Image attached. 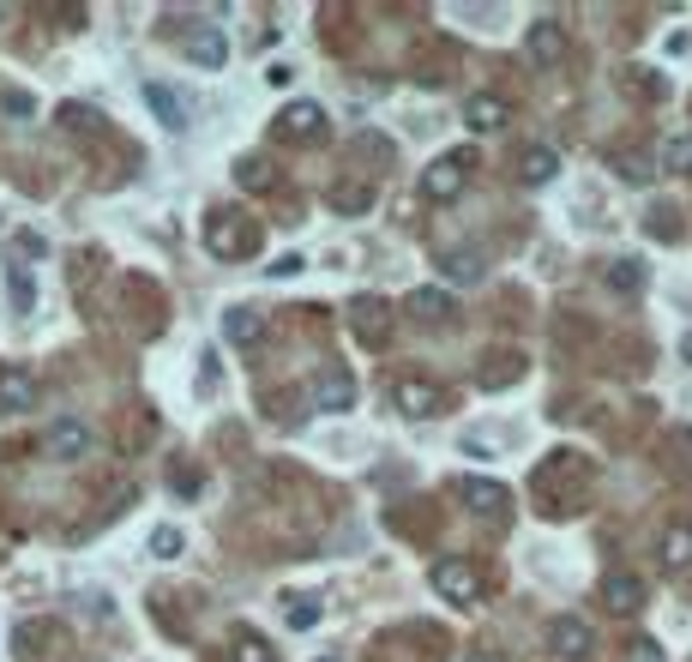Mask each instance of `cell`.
<instances>
[{"label":"cell","instance_id":"52a82bcc","mask_svg":"<svg viewBox=\"0 0 692 662\" xmlns=\"http://www.w3.org/2000/svg\"><path fill=\"white\" fill-rule=\"evenodd\" d=\"M350 325H355V338L374 344V350L392 338V320H386V301H379V296H362V301H355V308H350Z\"/></svg>","mask_w":692,"mask_h":662},{"label":"cell","instance_id":"3957f363","mask_svg":"<svg viewBox=\"0 0 692 662\" xmlns=\"http://www.w3.org/2000/svg\"><path fill=\"white\" fill-rule=\"evenodd\" d=\"M464 175H470V157L452 151V157H433L428 170H422V193L433 199V205H445V199L464 193Z\"/></svg>","mask_w":692,"mask_h":662},{"label":"cell","instance_id":"836d02e7","mask_svg":"<svg viewBox=\"0 0 692 662\" xmlns=\"http://www.w3.org/2000/svg\"><path fill=\"white\" fill-rule=\"evenodd\" d=\"M464 662H500V657H494V650H470Z\"/></svg>","mask_w":692,"mask_h":662},{"label":"cell","instance_id":"9a60e30c","mask_svg":"<svg viewBox=\"0 0 692 662\" xmlns=\"http://www.w3.org/2000/svg\"><path fill=\"white\" fill-rule=\"evenodd\" d=\"M223 338L248 350V344H260V338H265V320H260L253 308H223Z\"/></svg>","mask_w":692,"mask_h":662},{"label":"cell","instance_id":"e0dca14e","mask_svg":"<svg viewBox=\"0 0 692 662\" xmlns=\"http://www.w3.org/2000/svg\"><path fill=\"white\" fill-rule=\"evenodd\" d=\"M314 403H319V410H350V403H355V379L331 367L326 379H314Z\"/></svg>","mask_w":692,"mask_h":662},{"label":"cell","instance_id":"6da1fadb","mask_svg":"<svg viewBox=\"0 0 692 662\" xmlns=\"http://www.w3.org/2000/svg\"><path fill=\"white\" fill-rule=\"evenodd\" d=\"M205 247L217 253V260H241V253H253V229L241 211H211L205 223Z\"/></svg>","mask_w":692,"mask_h":662},{"label":"cell","instance_id":"e575fe53","mask_svg":"<svg viewBox=\"0 0 692 662\" xmlns=\"http://www.w3.org/2000/svg\"><path fill=\"white\" fill-rule=\"evenodd\" d=\"M680 355H687V362H692V332H687V344H680Z\"/></svg>","mask_w":692,"mask_h":662},{"label":"cell","instance_id":"1f68e13d","mask_svg":"<svg viewBox=\"0 0 692 662\" xmlns=\"http://www.w3.org/2000/svg\"><path fill=\"white\" fill-rule=\"evenodd\" d=\"M0 109H7V115H30V109H37V103H30L25 91H7V97H0Z\"/></svg>","mask_w":692,"mask_h":662},{"label":"cell","instance_id":"30bf717a","mask_svg":"<svg viewBox=\"0 0 692 662\" xmlns=\"http://www.w3.org/2000/svg\"><path fill=\"white\" fill-rule=\"evenodd\" d=\"M549 638H554V650H561L566 662H584L590 645H596V638H590V626L578 621V614H561V621L549 626Z\"/></svg>","mask_w":692,"mask_h":662},{"label":"cell","instance_id":"44dd1931","mask_svg":"<svg viewBox=\"0 0 692 662\" xmlns=\"http://www.w3.org/2000/svg\"><path fill=\"white\" fill-rule=\"evenodd\" d=\"M608 289H614V296H639V289H644V265L639 260H614L608 265Z\"/></svg>","mask_w":692,"mask_h":662},{"label":"cell","instance_id":"4dcf8cb0","mask_svg":"<svg viewBox=\"0 0 692 662\" xmlns=\"http://www.w3.org/2000/svg\"><path fill=\"white\" fill-rule=\"evenodd\" d=\"M614 170L627 175V182H651V163H644V157H627V151H620V157H614Z\"/></svg>","mask_w":692,"mask_h":662},{"label":"cell","instance_id":"83f0119b","mask_svg":"<svg viewBox=\"0 0 692 662\" xmlns=\"http://www.w3.org/2000/svg\"><path fill=\"white\" fill-rule=\"evenodd\" d=\"M289 626H295V633H307V626H319V602L295 597V602H289Z\"/></svg>","mask_w":692,"mask_h":662},{"label":"cell","instance_id":"7c38bea8","mask_svg":"<svg viewBox=\"0 0 692 662\" xmlns=\"http://www.w3.org/2000/svg\"><path fill=\"white\" fill-rule=\"evenodd\" d=\"M524 49H530L536 66H554L566 54V37H561V25H554V18H536L530 37H524Z\"/></svg>","mask_w":692,"mask_h":662},{"label":"cell","instance_id":"ffe728a7","mask_svg":"<svg viewBox=\"0 0 692 662\" xmlns=\"http://www.w3.org/2000/svg\"><path fill=\"white\" fill-rule=\"evenodd\" d=\"M410 313L428 320V325H440L445 313H452V296H445V289H416V296H410Z\"/></svg>","mask_w":692,"mask_h":662},{"label":"cell","instance_id":"9c48e42d","mask_svg":"<svg viewBox=\"0 0 692 662\" xmlns=\"http://www.w3.org/2000/svg\"><path fill=\"white\" fill-rule=\"evenodd\" d=\"M602 602H608L614 614H639L644 609V578H632V572H608V578H602Z\"/></svg>","mask_w":692,"mask_h":662},{"label":"cell","instance_id":"603a6c76","mask_svg":"<svg viewBox=\"0 0 692 662\" xmlns=\"http://www.w3.org/2000/svg\"><path fill=\"white\" fill-rule=\"evenodd\" d=\"M445 277L452 284H476L482 277V253H445Z\"/></svg>","mask_w":692,"mask_h":662},{"label":"cell","instance_id":"d590c367","mask_svg":"<svg viewBox=\"0 0 692 662\" xmlns=\"http://www.w3.org/2000/svg\"><path fill=\"white\" fill-rule=\"evenodd\" d=\"M319 662H338V657H319Z\"/></svg>","mask_w":692,"mask_h":662},{"label":"cell","instance_id":"7402d4cb","mask_svg":"<svg viewBox=\"0 0 692 662\" xmlns=\"http://www.w3.org/2000/svg\"><path fill=\"white\" fill-rule=\"evenodd\" d=\"M229 662H277V650L265 645L260 633H236V650H229Z\"/></svg>","mask_w":692,"mask_h":662},{"label":"cell","instance_id":"484cf974","mask_svg":"<svg viewBox=\"0 0 692 662\" xmlns=\"http://www.w3.org/2000/svg\"><path fill=\"white\" fill-rule=\"evenodd\" d=\"M181 542H187V536L175 530V524H158V530H151V554H158V560H175V554H181Z\"/></svg>","mask_w":692,"mask_h":662},{"label":"cell","instance_id":"cb8c5ba5","mask_svg":"<svg viewBox=\"0 0 692 662\" xmlns=\"http://www.w3.org/2000/svg\"><path fill=\"white\" fill-rule=\"evenodd\" d=\"M663 170H692V133H675L663 145Z\"/></svg>","mask_w":692,"mask_h":662},{"label":"cell","instance_id":"d6a6232c","mask_svg":"<svg viewBox=\"0 0 692 662\" xmlns=\"http://www.w3.org/2000/svg\"><path fill=\"white\" fill-rule=\"evenodd\" d=\"M301 265H307V260H301V253H284V260H272V277H295Z\"/></svg>","mask_w":692,"mask_h":662},{"label":"cell","instance_id":"277c9868","mask_svg":"<svg viewBox=\"0 0 692 662\" xmlns=\"http://www.w3.org/2000/svg\"><path fill=\"white\" fill-rule=\"evenodd\" d=\"M42 386L30 367H0V416H25V410H37Z\"/></svg>","mask_w":692,"mask_h":662},{"label":"cell","instance_id":"d6986e66","mask_svg":"<svg viewBox=\"0 0 692 662\" xmlns=\"http://www.w3.org/2000/svg\"><path fill=\"white\" fill-rule=\"evenodd\" d=\"M663 566L668 572H687L692 566V524H668V530H663Z\"/></svg>","mask_w":692,"mask_h":662},{"label":"cell","instance_id":"5bb4252c","mask_svg":"<svg viewBox=\"0 0 692 662\" xmlns=\"http://www.w3.org/2000/svg\"><path fill=\"white\" fill-rule=\"evenodd\" d=\"M144 103L158 109V121H163L169 133L187 127V97H181V91H169V85H158V78H151V85H144Z\"/></svg>","mask_w":692,"mask_h":662},{"label":"cell","instance_id":"f546056e","mask_svg":"<svg viewBox=\"0 0 692 662\" xmlns=\"http://www.w3.org/2000/svg\"><path fill=\"white\" fill-rule=\"evenodd\" d=\"M627 662H668V657H663V645H656V638H632Z\"/></svg>","mask_w":692,"mask_h":662},{"label":"cell","instance_id":"2e32d148","mask_svg":"<svg viewBox=\"0 0 692 662\" xmlns=\"http://www.w3.org/2000/svg\"><path fill=\"white\" fill-rule=\"evenodd\" d=\"M464 121H470V127L476 133H500V127H506V103H500V97H488V91H476L470 97V103H464Z\"/></svg>","mask_w":692,"mask_h":662},{"label":"cell","instance_id":"4316f807","mask_svg":"<svg viewBox=\"0 0 692 662\" xmlns=\"http://www.w3.org/2000/svg\"><path fill=\"white\" fill-rule=\"evenodd\" d=\"M331 205H338V211H367V205H374V187H338Z\"/></svg>","mask_w":692,"mask_h":662},{"label":"cell","instance_id":"8d00e7d4","mask_svg":"<svg viewBox=\"0 0 692 662\" xmlns=\"http://www.w3.org/2000/svg\"><path fill=\"white\" fill-rule=\"evenodd\" d=\"M0 18H7V7H0Z\"/></svg>","mask_w":692,"mask_h":662},{"label":"cell","instance_id":"8992f818","mask_svg":"<svg viewBox=\"0 0 692 662\" xmlns=\"http://www.w3.org/2000/svg\"><path fill=\"white\" fill-rule=\"evenodd\" d=\"M277 139H295V145L326 139V109L319 103H289L284 115H277Z\"/></svg>","mask_w":692,"mask_h":662},{"label":"cell","instance_id":"5b68a950","mask_svg":"<svg viewBox=\"0 0 692 662\" xmlns=\"http://www.w3.org/2000/svg\"><path fill=\"white\" fill-rule=\"evenodd\" d=\"M457 500H464L476 519H506V507H512V494L500 488V482H482V476H464V482H457Z\"/></svg>","mask_w":692,"mask_h":662},{"label":"cell","instance_id":"8fae6325","mask_svg":"<svg viewBox=\"0 0 692 662\" xmlns=\"http://www.w3.org/2000/svg\"><path fill=\"white\" fill-rule=\"evenodd\" d=\"M181 49H187V61H199V66H223V61H229V37H223L217 25H205V30H187V37H181Z\"/></svg>","mask_w":692,"mask_h":662},{"label":"cell","instance_id":"f1b7e54d","mask_svg":"<svg viewBox=\"0 0 692 662\" xmlns=\"http://www.w3.org/2000/svg\"><path fill=\"white\" fill-rule=\"evenodd\" d=\"M42 638H49V626H42V621H30V626H18V633H13V645H18V657H37V645H42Z\"/></svg>","mask_w":692,"mask_h":662},{"label":"cell","instance_id":"7a4b0ae2","mask_svg":"<svg viewBox=\"0 0 692 662\" xmlns=\"http://www.w3.org/2000/svg\"><path fill=\"white\" fill-rule=\"evenodd\" d=\"M433 590L457 609H470V602H482V572L470 560H433Z\"/></svg>","mask_w":692,"mask_h":662},{"label":"cell","instance_id":"ac0fdd59","mask_svg":"<svg viewBox=\"0 0 692 662\" xmlns=\"http://www.w3.org/2000/svg\"><path fill=\"white\" fill-rule=\"evenodd\" d=\"M554 170H561V151H554V145H530V151H524V163H518V175L530 187L554 182Z\"/></svg>","mask_w":692,"mask_h":662},{"label":"cell","instance_id":"d4e9b609","mask_svg":"<svg viewBox=\"0 0 692 662\" xmlns=\"http://www.w3.org/2000/svg\"><path fill=\"white\" fill-rule=\"evenodd\" d=\"M61 127H73V133H97V127H103V115H97V109H85V103H66V109H61Z\"/></svg>","mask_w":692,"mask_h":662},{"label":"cell","instance_id":"4fadbf2b","mask_svg":"<svg viewBox=\"0 0 692 662\" xmlns=\"http://www.w3.org/2000/svg\"><path fill=\"white\" fill-rule=\"evenodd\" d=\"M42 446H49L54 458H85V452H91V428H85V422H73V416H61Z\"/></svg>","mask_w":692,"mask_h":662},{"label":"cell","instance_id":"ba28073f","mask_svg":"<svg viewBox=\"0 0 692 662\" xmlns=\"http://www.w3.org/2000/svg\"><path fill=\"white\" fill-rule=\"evenodd\" d=\"M398 410H404V416H440L445 391L433 386V379H404V386H398Z\"/></svg>","mask_w":692,"mask_h":662}]
</instances>
